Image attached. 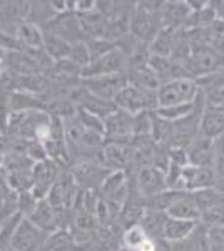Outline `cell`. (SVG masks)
<instances>
[{
    "label": "cell",
    "instance_id": "6da1fadb",
    "mask_svg": "<svg viewBox=\"0 0 224 251\" xmlns=\"http://www.w3.org/2000/svg\"><path fill=\"white\" fill-rule=\"evenodd\" d=\"M201 94L196 79H173L162 82L157 89V107H173L181 104H189L198 99Z\"/></svg>",
    "mask_w": 224,
    "mask_h": 251
},
{
    "label": "cell",
    "instance_id": "7a4b0ae2",
    "mask_svg": "<svg viewBox=\"0 0 224 251\" xmlns=\"http://www.w3.org/2000/svg\"><path fill=\"white\" fill-rule=\"evenodd\" d=\"M114 104L119 111H124L131 116L141 114L146 111H156L157 109V97L156 92L142 91L136 86H125L114 99Z\"/></svg>",
    "mask_w": 224,
    "mask_h": 251
},
{
    "label": "cell",
    "instance_id": "3957f363",
    "mask_svg": "<svg viewBox=\"0 0 224 251\" xmlns=\"http://www.w3.org/2000/svg\"><path fill=\"white\" fill-rule=\"evenodd\" d=\"M60 173H62V169L52 159L35 163L32 166V194L39 201L47 200L49 191L52 189V186L57 181V177L60 176Z\"/></svg>",
    "mask_w": 224,
    "mask_h": 251
},
{
    "label": "cell",
    "instance_id": "277c9868",
    "mask_svg": "<svg viewBox=\"0 0 224 251\" xmlns=\"http://www.w3.org/2000/svg\"><path fill=\"white\" fill-rule=\"evenodd\" d=\"M129 66V60L125 57L122 49L114 47L100 59L94 60L87 69L82 71V79L97 77V75H111V74H125V69Z\"/></svg>",
    "mask_w": 224,
    "mask_h": 251
},
{
    "label": "cell",
    "instance_id": "5b68a950",
    "mask_svg": "<svg viewBox=\"0 0 224 251\" xmlns=\"http://www.w3.org/2000/svg\"><path fill=\"white\" fill-rule=\"evenodd\" d=\"M125 86H129L125 74L97 75V77L82 79V87L87 89L92 96L105 100H114Z\"/></svg>",
    "mask_w": 224,
    "mask_h": 251
},
{
    "label": "cell",
    "instance_id": "8992f818",
    "mask_svg": "<svg viewBox=\"0 0 224 251\" xmlns=\"http://www.w3.org/2000/svg\"><path fill=\"white\" fill-rule=\"evenodd\" d=\"M47 236V233L40 231L37 226L24 218L12 238L10 248L15 251H46Z\"/></svg>",
    "mask_w": 224,
    "mask_h": 251
},
{
    "label": "cell",
    "instance_id": "52a82bcc",
    "mask_svg": "<svg viewBox=\"0 0 224 251\" xmlns=\"http://www.w3.org/2000/svg\"><path fill=\"white\" fill-rule=\"evenodd\" d=\"M136 188H137V193H139L142 198V204H144L146 200H149V198L169 189L166 171H162V169H159V168H154V166L141 168L136 176Z\"/></svg>",
    "mask_w": 224,
    "mask_h": 251
},
{
    "label": "cell",
    "instance_id": "ba28073f",
    "mask_svg": "<svg viewBox=\"0 0 224 251\" xmlns=\"http://www.w3.org/2000/svg\"><path fill=\"white\" fill-rule=\"evenodd\" d=\"M216 173L213 168H202V166H186L181 171L177 189L187 193H196L201 189L214 188Z\"/></svg>",
    "mask_w": 224,
    "mask_h": 251
},
{
    "label": "cell",
    "instance_id": "9c48e42d",
    "mask_svg": "<svg viewBox=\"0 0 224 251\" xmlns=\"http://www.w3.org/2000/svg\"><path fill=\"white\" fill-rule=\"evenodd\" d=\"M131 143H125V141H105L102 146V164L105 168H109L111 171H125L132 164Z\"/></svg>",
    "mask_w": 224,
    "mask_h": 251
},
{
    "label": "cell",
    "instance_id": "30bf717a",
    "mask_svg": "<svg viewBox=\"0 0 224 251\" xmlns=\"http://www.w3.org/2000/svg\"><path fill=\"white\" fill-rule=\"evenodd\" d=\"M105 141H125L131 143L134 137V116L117 109L114 114L104 119Z\"/></svg>",
    "mask_w": 224,
    "mask_h": 251
},
{
    "label": "cell",
    "instance_id": "8fae6325",
    "mask_svg": "<svg viewBox=\"0 0 224 251\" xmlns=\"http://www.w3.org/2000/svg\"><path fill=\"white\" fill-rule=\"evenodd\" d=\"M161 30L156 25V17L146 7H136L131 17V35L139 42L150 40L156 37V34Z\"/></svg>",
    "mask_w": 224,
    "mask_h": 251
},
{
    "label": "cell",
    "instance_id": "7c38bea8",
    "mask_svg": "<svg viewBox=\"0 0 224 251\" xmlns=\"http://www.w3.org/2000/svg\"><path fill=\"white\" fill-rule=\"evenodd\" d=\"M213 148L214 141L199 134L186 149L187 159L191 166H202V168H213Z\"/></svg>",
    "mask_w": 224,
    "mask_h": 251
},
{
    "label": "cell",
    "instance_id": "4fadbf2b",
    "mask_svg": "<svg viewBox=\"0 0 224 251\" xmlns=\"http://www.w3.org/2000/svg\"><path fill=\"white\" fill-rule=\"evenodd\" d=\"M199 134L207 139H218L224 134V111L223 109L206 107L199 124Z\"/></svg>",
    "mask_w": 224,
    "mask_h": 251
},
{
    "label": "cell",
    "instance_id": "5bb4252c",
    "mask_svg": "<svg viewBox=\"0 0 224 251\" xmlns=\"http://www.w3.org/2000/svg\"><path fill=\"white\" fill-rule=\"evenodd\" d=\"M80 32L91 35V39H105V30H107V19L104 17L97 9L91 12H84L77 17Z\"/></svg>",
    "mask_w": 224,
    "mask_h": 251
},
{
    "label": "cell",
    "instance_id": "9a60e30c",
    "mask_svg": "<svg viewBox=\"0 0 224 251\" xmlns=\"http://www.w3.org/2000/svg\"><path fill=\"white\" fill-rule=\"evenodd\" d=\"M169 218H174V220H182V221H194L199 223V218H201V209L194 201L193 194L186 193L181 200H177L171 208L168 209Z\"/></svg>",
    "mask_w": 224,
    "mask_h": 251
},
{
    "label": "cell",
    "instance_id": "2e32d148",
    "mask_svg": "<svg viewBox=\"0 0 224 251\" xmlns=\"http://www.w3.org/2000/svg\"><path fill=\"white\" fill-rule=\"evenodd\" d=\"M32 225H35L40 231L50 234L55 231V213L54 206L49 203L47 200H42L37 203V208L34 209V213L27 218Z\"/></svg>",
    "mask_w": 224,
    "mask_h": 251
},
{
    "label": "cell",
    "instance_id": "e0dca14e",
    "mask_svg": "<svg viewBox=\"0 0 224 251\" xmlns=\"http://www.w3.org/2000/svg\"><path fill=\"white\" fill-rule=\"evenodd\" d=\"M198 223L194 221H182V220H174V218L168 216L164 226V241L168 243H182L189 240V236L194 233Z\"/></svg>",
    "mask_w": 224,
    "mask_h": 251
},
{
    "label": "cell",
    "instance_id": "ac0fdd59",
    "mask_svg": "<svg viewBox=\"0 0 224 251\" xmlns=\"http://www.w3.org/2000/svg\"><path fill=\"white\" fill-rule=\"evenodd\" d=\"M168 221V214L154 209H144V216L141 220V226L150 240H164V226Z\"/></svg>",
    "mask_w": 224,
    "mask_h": 251
},
{
    "label": "cell",
    "instance_id": "d6986e66",
    "mask_svg": "<svg viewBox=\"0 0 224 251\" xmlns=\"http://www.w3.org/2000/svg\"><path fill=\"white\" fill-rule=\"evenodd\" d=\"M17 40L19 44L24 47L28 49V50H39V49H44V34L40 30V27L35 25L34 22H22L17 27Z\"/></svg>",
    "mask_w": 224,
    "mask_h": 251
},
{
    "label": "cell",
    "instance_id": "ffe728a7",
    "mask_svg": "<svg viewBox=\"0 0 224 251\" xmlns=\"http://www.w3.org/2000/svg\"><path fill=\"white\" fill-rule=\"evenodd\" d=\"M187 191H181V189H166V191L156 194V196L149 198L144 201L146 209H154V211L168 213V209L176 203L177 200H181Z\"/></svg>",
    "mask_w": 224,
    "mask_h": 251
},
{
    "label": "cell",
    "instance_id": "44dd1931",
    "mask_svg": "<svg viewBox=\"0 0 224 251\" xmlns=\"http://www.w3.org/2000/svg\"><path fill=\"white\" fill-rule=\"evenodd\" d=\"M44 50L47 52L52 57V60L59 62V60H66L71 59V50H72V44L64 40L62 37L55 34L46 35L44 34Z\"/></svg>",
    "mask_w": 224,
    "mask_h": 251
},
{
    "label": "cell",
    "instance_id": "7402d4cb",
    "mask_svg": "<svg viewBox=\"0 0 224 251\" xmlns=\"http://www.w3.org/2000/svg\"><path fill=\"white\" fill-rule=\"evenodd\" d=\"M173 27H164L156 34L150 44V55H157V57H171L174 49V39L176 35L173 34Z\"/></svg>",
    "mask_w": 224,
    "mask_h": 251
},
{
    "label": "cell",
    "instance_id": "603a6c76",
    "mask_svg": "<svg viewBox=\"0 0 224 251\" xmlns=\"http://www.w3.org/2000/svg\"><path fill=\"white\" fill-rule=\"evenodd\" d=\"M196 201V204L199 206V209L202 211H207V209L213 208H221L224 206V194L221 191H218L216 188H207V189H201V191L191 193Z\"/></svg>",
    "mask_w": 224,
    "mask_h": 251
},
{
    "label": "cell",
    "instance_id": "cb8c5ba5",
    "mask_svg": "<svg viewBox=\"0 0 224 251\" xmlns=\"http://www.w3.org/2000/svg\"><path fill=\"white\" fill-rule=\"evenodd\" d=\"M77 243L72 238L71 231L66 229H55L47 236L46 251H77Z\"/></svg>",
    "mask_w": 224,
    "mask_h": 251
},
{
    "label": "cell",
    "instance_id": "d4e9b609",
    "mask_svg": "<svg viewBox=\"0 0 224 251\" xmlns=\"http://www.w3.org/2000/svg\"><path fill=\"white\" fill-rule=\"evenodd\" d=\"M22 220H24V216L17 211L15 214H12L10 218H7V220H3L0 223V248L2 250L10 248L12 238H14V234L17 231Z\"/></svg>",
    "mask_w": 224,
    "mask_h": 251
},
{
    "label": "cell",
    "instance_id": "484cf974",
    "mask_svg": "<svg viewBox=\"0 0 224 251\" xmlns=\"http://www.w3.org/2000/svg\"><path fill=\"white\" fill-rule=\"evenodd\" d=\"M196 109V100L189 104H181V106H173V107H157L156 114L164 121H169V123H177V121L184 119L186 116H189L191 112Z\"/></svg>",
    "mask_w": 224,
    "mask_h": 251
},
{
    "label": "cell",
    "instance_id": "4316f807",
    "mask_svg": "<svg viewBox=\"0 0 224 251\" xmlns=\"http://www.w3.org/2000/svg\"><path fill=\"white\" fill-rule=\"evenodd\" d=\"M149 240V236L142 229L141 225L131 226L122 233V246L127 248L129 251H139V248Z\"/></svg>",
    "mask_w": 224,
    "mask_h": 251
},
{
    "label": "cell",
    "instance_id": "83f0119b",
    "mask_svg": "<svg viewBox=\"0 0 224 251\" xmlns=\"http://www.w3.org/2000/svg\"><path fill=\"white\" fill-rule=\"evenodd\" d=\"M189 250L191 251H213L211 250V241H209V233H207V228H204L202 225L196 226L194 233L189 236Z\"/></svg>",
    "mask_w": 224,
    "mask_h": 251
},
{
    "label": "cell",
    "instance_id": "f1b7e54d",
    "mask_svg": "<svg viewBox=\"0 0 224 251\" xmlns=\"http://www.w3.org/2000/svg\"><path fill=\"white\" fill-rule=\"evenodd\" d=\"M71 60L75 64L80 71L87 69L91 66L92 59H91V52H89V47L85 42H74L72 44V50H71Z\"/></svg>",
    "mask_w": 224,
    "mask_h": 251
},
{
    "label": "cell",
    "instance_id": "f546056e",
    "mask_svg": "<svg viewBox=\"0 0 224 251\" xmlns=\"http://www.w3.org/2000/svg\"><path fill=\"white\" fill-rule=\"evenodd\" d=\"M39 200L32 194V191H24L17 194V209L24 218H28L34 209L37 208Z\"/></svg>",
    "mask_w": 224,
    "mask_h": 251
},
{
    "label": "cell",
    "instance_id": "4dcf8cb0",
    "mask_svg": "<svg viewBox=\"0 0 224 251\" xmlns=\"http://www.w3.org/2000/svg\"><path fill=\"white\" fill-rule=\"evenodd\" d=\"M213 169L216 173V177L224 174V134L218 139H214L213 148Z\"/></svg>",
    "mask_w": 224,
    "mask_h": 251
},
{
    "label": "cell",
    "instance_id": "1f68e13d",
    "mask_svg": "<svg viewBox=\"0 0 224 251\" xmlns=\"http://www.w3.org/2000/svg\"><path fill=\"white\" fill-rule=\"evenodd\" d=\"M10 148H12L10 141L7 139L5 136H2V134H0V157H3V156H5L7 152L10 151Z\"/></svg>",
    "mask_w": 224,
    "mask_h": 251
},
{
    "label": "cell",
    "instance_id": "d6a6232c",
    "mask_svg": "<svg viewBox=\"0 0 224 251\" xmlns=\"http://www.w3.org/2000/svg\"><path fill=\"white\" fill-rule=\"evenodd\" d=\"M3 251H15V250H12V248H7V250H3Z\"/></svg>",
    "mask_w": 224,
    "mask_h": 251
}]
</instances>
